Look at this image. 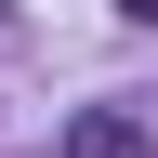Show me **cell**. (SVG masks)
<instances>
[{
  "label": "cell",
  "mask_w": 158,
  "mask_h": 158,
  "mask_svg": "<svg viewBox=\"0 0 158 158\" xmlns=\"http://www.w3.org/2000/svg\"><path fill=\"white\" fill-rule=\"evenodd\" d=\"M0 27H13V13H0Z\"/></svg>",
  "instance_id": "cell-3"
},
{
  "label": "cell",
  "mask_w": 158,
  "mask_h": 158,
  "mask_svg": "<svg viewBox=\"0 0 158 158\" xmlns=\"http://www.w3.org/2000/svg\"><path fill=\"white\" fill-rule=\"evenodd\" d=\"M118 13H132V27H158V0H118Z\"/></svg>",
  "instance_id": "cell-2"
},
{
  "label": "cell",
  "mask_w": 158,
  "mask_h": 158,
  "mask_svg": "<svg viewBox=\"0 0 158 158\" xmlns=\"http://www.w3.org/2000/svg\"><path fill=\"white\" fill-rule=\"evenodd\" d=\"M66 158H145V118L132 106H79L66 118Z\"/></svg>",
  "instance_id": "cell-1"
}]
</instances>
